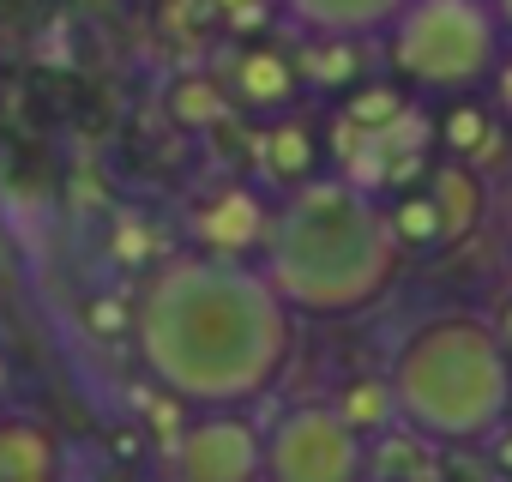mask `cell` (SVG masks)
<instances>
[{
  "label": "cell",
  "mask_w": 512,
  "mask_h": 482,
  "mask_svg": "<svg viewBox=\"0 0 512 482\" xmlns=\"http://www.w3.org/2000/svg\"><path fill=\"white\" fill-rule=\"evenodd\" d=\"M386 31L392 67L422 91H464L476 79H494V61L506 49L488 0H410Z\"/></svg>",
  "instance_id": "cell-1"
},
{
  "label": "cell",
  "mask_w": 512,
  "mask_h": 482,
  "mask_svg": "<svg viewBox=\"0 0 512 482\" xmlns=\"http://www.w3.org/2000/svg\"><path fill=\"white\" fill-rule=\"evenodd\" d=\"M193 235H199V248L217 254V260H241V254H260L266 248V235H272V217H266V199L229 181L217 193H205L193 205Z\"/></svg>",
  "instance_id": "cell-2"
},
{
  "label": "cell",
  "mask_w": 512,
  "mask_h": 482,
  "mask_svg": "<svg viewBox=\"0 0 512 482\" xmlns=\"http://www.w3.org/2000/svg\"><path fill=\"white\" fill-rule=\"evenodd\" d=\"M223 91H229V103H235L241 115H272V121H278V115H290V109L302 103V67H296L290 49L253 43V49H241V55L229 61Z\"/></svg>",
  "instance_id": "cell-3"
},
{
  "label": "cell",
  "mask_w": 512,
  "mask_h": 482,
  "mask_svg": "<svg viewBox=\"0 0 512 482\" xmlns=\"http://www.w3.org/2000/svg\"><path fill=\"white\" fill-rule=\"evenodd\" d=\"M181 470L187 482H253L260 476V440L247 422H199L181 440Z\"/></svg>",
  "instance_id": "cell-4"
},
{
  "label": "cell",
  "mask_w": 512,
  "mask_h": 482,
  "mask_svg": "<svg viewBox=\"0 0 512 482\" xmlns=\"http://www.w3.org/2000/svg\"><path fill=\"white\" fill-rule=\"evenodd\" d=\"M253 169H260L272 187H302L320 169V133L302 115H278L272 127H260L253 139Z\"/></svg>",
  "instance_id": "cell-5"
},
{
  "label": "cell",
  "mask_w": 512,
  "mask_h": 482,
  "mask_svg": "<svg viewBox=\"0 0 512 482\" xmlns=\"http://www.w3.org/2000/svg\"><path fill=\"white\" fill-rule=\"evenodd\" d=\"M296 67H302V85L314 91H356L368 73V49L362 37H344V31H308V43L296 49Z\"/></svg>",
  "instance_id": "cell-6"
},
{
  "label": "cell",
  "mask_w": 512,
  "mask_h": 482,
  "mask_svg": "<svg viewBox=\"0 0 512 482\" xmlns=\"http://www.w3.org/2000/svg\"><path fill=\"white\" fill-rule=\"evenodd\" d=\"M410 0H284V13L302 31H344V37H368L380 25H392Z\"/></svg>",
  "instance_id": "cell-7"
},
{
  "label": "cell",
  "mask_w": 512,
  "mask_h": 482,
  "mask_svg": "<svg viewBox=\"0 0 512 482\" xmlns=\"http://www.w3.org/2000/svg\"><path fill=\"white\" fill-rule=\"evenodd\" d=\"M163 109H169V121L181 133H217L235 115V103H229L217 73H175L169 91H163Z\"/></svg>",
  "instance_id": "cell-8"
},
{
  "label": "cell",
  "mask_w": 512,
  "mask_h": 482,
  "mask_svg": "<svg viewBox=\"0 0 512 482\" xmlns=\"http://www.w3.org/2000/svg\"><path fill=\"white\" fill-rule=\"evenodd\" d=\"M428 193H434V205H440V217H446V235H470V229L482 223V205H488V193H482V175H476L464 157H446V163H434V175H428Z\"/></svg>",
  "instance_id": "cell-9"
},
{
  "label": "cell",
  "mask_w": 512,
  "mask_h": 482,
  "mask_svg": "<svg viewBox=\"0 0 512 482\" xmlns=\"http://www.w3.org/2000/svg\"><path fill=\"white\" fill-rule=\"evenodd\" d=\"M362 464L374 482H416L428 464H440V446H428V434H410V428H386L362 446Z\"/></svg>",
  "instance_id": "cell-10"
},
{
  "label": "cell",
  "mask_w": 512,
  "mask_h": 482,
  "mask_svg": "<svg viewBox=\"0 0 512 482\" xmlns=\"http://www.w3.org/2000/svg\"><path fill=\"white\" fill-rule=\"evenodd\" d=\"M0 482H55V440L37 422H0Z\"/></svg>",
  "instance_id": "cell-11"
},
{
  "label": "cell",
  "mask_w": 512,
  "mask_h": 482,
  "mask_svg": "<svg viewBox=\"0 0 512 482\" xmlns=\"http://www.w3.org/2000/svg\"><path fill=\"white\" fill-rule=\"evenodd\" d=\"M494 127H500V109H488V103H476V97H446L440 115H434V145H440L446 157H464V163H470Z\"/></svg>",
  "instance_id": "cell-12"
},
{
  "label": "cell",
  "mask_w": 512,
  "mask_h": 482,
  "mask_svg": "<svg viewBox=\"0 0 512 482\" xmlns=\"http://www.w3.org/2000/svg\"><path fill=\"white\" fill-rule=\"evenodd\" d=\"M350 434H386L392 428V416H398V398H392V386L386 380H374V374H356V380H344L338 386V410H332Z\"/></svg>",
  "instance_id": "cell-13"
},
{
  "label": "cell",
  "mask_w": 512,
  "mask_h": 482,
  "mask_svg": "<svg viewBox=\"0 0 512 482\" xmlns=\"http://www.w3.org/2000/svg\"><path fill=\"white\" fill-rule=\"evenodd\" d=\"M163 248H169V235H163V223H151L145 211H115V217H109V260H115L121 272H139V266L163 260Z\"/></svg>",
  "instance_id": "cell-14"
},
{
  "label": "cell",
  "mask_w": 512,
  "mask_h": 482,
  "mask_svg": "<svg viewBox=\"0 0 512 482\" xmlns=\"http://www.w3.org/2000/svg\"><path fill=\"white\" fill-rule=\"evenodd\" d=\"M386 217H392L398 248H410V254L440 248V241H446V217H440V205H434V193H428V187H422V193H398Z\"/></svg>",
  "instance_id": "cell-15"
},
{
  "label": "cell",
  "mask_w": 512,
  "mask_h": 482,
  "mask_svg": "<svg viewBox=\"0 0 512 482\" xmlns=\"http://www.w3.org/2000/svg\"><path fill=\"white\" fill-rule=\"evenodd\" d=\"M344 115L368 133V139H380V133H392L404 115H410V97L398 91V85H356V91H344Z\"/></svg>",
  "instance_id": "cell-16"
},
{
  "label": "cell",
  "mask_w": 512,
  "mask_h": 482,
  "mask_svg": "<svg viewBox=\"0 0 512 482\" xmlns=\"http://www.w3.org/2000/svg\"><path fill=\"white\" fill-rule=\"evenodd\" d=\"M79 320H85V338H97V344H121V338L133 332V302H127L121 290H97V296H85Z\"/></svg>",
  "instance_id": "cell-17"
},
{
  "label": "cell",
  "mask_w": 512,
  "mask_h": 482,
  "mask_svg": "<svg viewBox=\"0 0 512 482\" xmlns=\"http://www.w3.org/2000/svg\"><path fill=\"white\" fill-rule=\"evenodd\" d=\"M139 410H145V428H151L157 446H181V440H187V410H181V398H169V392H139Z\"/></svg>",
  "instance_id": "cell-18"
},
{
  "label": "cell",
  "mask_w": 512,
  "mask_h": 482,
  "mask_svg": "<svg viewBox=\"0 0 512 482\" xmlns=\"http://www.w3.org/2000/svg\"><path fill=\"white\" fill-rule=\"evenodd\" d=\"M211 7H217V19H223L229 37H260L278 19V0H211Z\"/></svg>",
  "instance_id": "cell-19"
},
{
  "label": "cell",
  "mask_w": 512,
  "mask_h": 482,
  "mask_svg": "<svg viewBox=\"0 0 512 482\" xmlns=\"http://www.w3.org/2000/svg\"><path fill=\"white\" fill-rule=\"evenodd\" d=\"M103 452H109V464H145V452H151V428L145 422H115L109 428V440H103Z\"/></svg>",
  "instance_id": "cell-20"
},
{
  "label": "cell",
  "mask_w": 512,
  "mask_h": 482,
  "mask_svg": "<svg viewBox=\"0 0 512 482\" xmlns=\"http://www.w3.org/2000/svg\"><path fill=\"white\" fill-rule=\"evenodd\" d=\"M440 470H446V482H494L482 446H440Z\"/></svg>",
  "instance_id": "cell-21"
},
{
  "label": "cell",
  "mask_w": 512,
  "mask_h": 482,
  "mask_svg": "<svg viewBox=\"0 0 512 482\" xmlns=\"http://www.w3.org/2000/svg\"><path fill=\"white\" fill-rule=\"evenodd\" d=\"M482 452H488L494 482H500V476H512V428H506V422H500L494 434H482Z\"/></svg>",
  "instance_id": "cell-22"
},
{
  "label": "cell",
  "mask_w": 512,
  "mask_h": 482,
  "mask_svg": "<svg viewBox=\"0 0 512 482\" xmlns=\"http://www.w3.org/2000/svg\"><path fill=\"white\" fill-rule=\"evenodd\" d=\"M494 103H500V115L512 121V43H506L500 61H494Z\"/></svg>",
  "instance_id": "cell-23"
},
{
  "label": "cell",
  "mask_w": 512,
  "mask_h": 482,
  "mask_svg": "<svg viewBox=\"0 0 512 482\" xmlns=\"http://www.w3.org/2000/svg\"><path fill=\"white\" fill-rule=\"evenodd\" d=\"M488 7H494V19H500V31L512 37V0H488Z\"/></svg>",
  "instance_id": "cell-24"
},
{
  "label": "cell",
  "mask_w": 512,
  "mask_h": 482,
  "mask_svg": "<svg viewBox=\"0 0 512 482\" xmlns=\"http://www.w3.org/2000/svg\"><path fill=\"white\" fill-rule=\"evenodd\" d=\"M500 422L512 428V386H506V404H500Z\"/></svg>",
  "instance_id": "cell-25"
},
{
  "label": "cell",
  "mask_w": 512,
  "mask_h": 482,
  "mask_svg": "<svg viewBox=\"0 0 512 482\" xmlns=\"http://www.w3.org/2000/svg\"><path fill=\"white\" fill-rule=\"evenodd\" d=\"M500 332H506V356H512V308H506V320H500Z\"/></svg>",
  "instance_id": "cell-26"
},
{
  "label": "cell",
  "mask_w": 512,
  "mask_h": 482,
  "mask_svg": "<svg viewBox=\"0 0 512 482\" xmlns=\"http://www.w3.org/2000/svg\"><path fill=\"white\" fill-rule=\"evenodd\" d=\"M500 482H512V476H500Z\"/></svg>",
  "instance_id": "cell-27"
}]
</instances>
